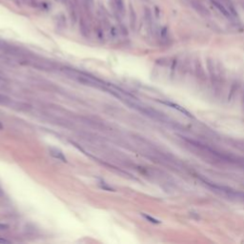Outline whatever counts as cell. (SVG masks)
I'll list each match as a JSON object with an SVG mask.
<instances>
[{
  "mask_svg": "<svg viewBox=\"0 0 244 244\" xmlns=\"http://www.w3.org/2000/svg\"><path fill=\"white\" fill-rule=\"evenodd\" d=\"M110 6L113 11V13L116 16H123L125 13V5L123 0H110Z\"/></svg>",
  "mask_w": 244,
  "mask_h": 244,
  "instance_id": "1",
  "label": "cell"
},
{
  "mask_svg": "<svg viewBox=\"0 0 244 244\" xmlns=\"http://www.w3.org/2000/svg\"><path fill=\"white\" fill-rule=\"evenodd\" d=\"M50 154H51V156L54 158L58 159V160H61L62 162H67V158L66 156L63 155V153L58 150V149H56V148H51L50 149Z\"/></svg>",
  "mask_w": 244,
  "mask_h": 244,
  "instance_id": "2",
  "label": "cell"
},
{
  "mask_svg": "<svg viewBox=\"0 0 244 244\" xmlns=\"http://www.w3.org/2000/svg\"><path fill=\"white\" fill-rule=\"evenodd\" d=\"M161 103H162V104H165V105L170 106V107H172V108H174V109H177V110H178L179 112H181V113H184V114H186V116H189V117H193L192 113H190L187 110H185V109H184L183 107H180L179 105H177V104L172 103V102H168V101H161Z\"/></svg>",
  "mask_w": 244,
  "mask_h": 244,
  "instance_id": "3",
  "label": "cell"
},
{
  "mask_svg": "<svg viewBox=\"0 0 244 244\" xmlns=\"http://www.w3.org/2000/svg\"><path fill=\"white\" fill-rule=\"evenodd\" d=\"M68 8H69V13H70V14H71L72 20H73H73H76V9H74V8H76V7H74V5L69 2Z\"/></svg>",
  "mask_w": 244,
  "mask_h": 244,
  "instance_id": "4",
  "label": "cell"
},
{
  "mask_svg": "<svg viewBox=\"0 0 244 244\" xmlns=\"http://www.w3.org/2000/svg\"><path fill=\"white\" fill-rule=\"evenodd\" d=\"M93 5H94L93 0H83V6L84 8H86L89 12L93 8Z\"/></svg>",
  "mask_w": 244,
  "mask_h": 244,
  "instance_id": "5",
  "label": "cell"
},
{
  "mask_svg": "<svg viewBox=\"0 0 244 244\" xmlns=\"http://www.w3.org/2000/svg\"><path fill=\"white\" fill-rule=\"evenodd\" d=\"M142 216L146 218V220H150V222H153V223H159V221L157 220H156V218H154L150 216H148V215H145V214H142Z\"/></svg>",
  "mask_w": 244,
  "mask_h": 244,
  "instance_id": "6",
  "label": "cell"
},
{
  "mask_svg": "<svg viewBox=\"0 0 244 244\" xmlns=\"http://www.w3.org/2000/svg\"><path fill=\"white\" fill-rule=\"evenodd\" d=\"M9 226L7 225V224H4V223H0V230H6V229H8Z\"/></svg>",
  "mask_w": 244,
  "mask_h": 244,
  "instance_id": "7",
  "label": "cell"
},
{
  "mask_svg": "<svg viewBox=\"0 0 244 244\" xmlns=\"http://www.w3.org/2000/svg\"><path fill=\"white\" fill-rule=\"evenodd\" d=\"M0 243H10V241L5 240V238H0Z\"/></svg>",
  "mask_w": 244,
  "mask_h": 244,
  "instance_id": "8",
  "label": "cell"
},
{
  "mask_svg": "<svg viewBox=\"0 0 244 244\" xmlns=\"http://www.w3.org/2000/svg\"><path fill=\"white\" fill-rule=\"evenodd\" d=\"M0 130H3V125L1 124V122H0Z\"/></svg>",
  "mask_w": 244,
  "mask_h": 244,
  "instance_id": "9",
  "label": "cell"
},
{
  "mask_svg": "<svg viewBox=\"0 0 244 244\" xmlns=\"http://www.w3.org/2000/svg\"><path fill=\"white\" fill-rule=\"evenodd\" d=\"M2 193H3V192H2V189H1V187H0V196L2 195Z\"/></svg>",
  "mask_w": 244,
  "mask_h": 244,
  "instance_id": "10",
  "label": "cell"
}]
</instances>
